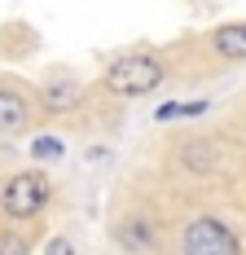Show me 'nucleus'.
Masks as SVG:
<instances>
[{"mask_svg": "<svg viewBox=\"0 0 246 255\" xmlns=\"http://www.w3.org/2000/svg\"><path fill=\"white\" fill-rule=\"evenodd\" d=\"M211 49L229 62H246V22H224L211 31Z\"/></svg>", "mask_w": 246, "mask_h": 255, "instance_id": "nucleus-6", "label": "nucleus"}, {"mask_svg": "<svg viewBox=\"0 0 246 255\" xmlns=\"http://www.w3.org/2000/svg\"><path fill=\"white\" fill-rule=\"evenodd\" d=\"M31 158H62V141L57 136H35V145H31Z\"/></svg>", "mask_w": 246, "mask_h": 255, "instance_id": "nucleus-9", "label": "nucleus"}, {"mask_svg": "<svg viewBox=\"0 0 246 255\" xmlns=\"http://www.w3.org/2000/svg\"><path fill=\"white\" fill-rule=\"evenodd\" d=\"M167 84V66L154 57V53H123L106 66V93H115L123 102H136L149 97Z\"/></svg>", "mask_w": 246, "mask_h": 255, "instance_id": "nucleus-1", "label": "nucleus"}, {"mask_svg": "<svg viewBox=\"0 0 246 255\" xmlns=\"http://www.w3.org/2000/svg\"><path fill=\"white\" fill-rule=\"evenodd\" d=\"M53 203V180L44 172H13V176L0 185V211L9 220H35L44 207Z\"/></svg>", "mask_w": 246, "mask_h": 255, "instance_id": "nucleus-2", "label": "nucleus"}, {"mask_svg": "<svg viewBox=\"0 0 246 255\" xmlns=\"http://www.w3.org/2000/svg\"><path fill=\"white\" fill-rule=\"evenodd\" d=\"M44 251H49V255H66V251H71V242H66V238H53Z\"/></svg>", "mask_w": 246, "mask_h": 255, "instance_id": "nucleus-10", "label": "nucleus"}, {"mask_svg": "<svg viewBox=\"0 0 246 255\" xmlns=\"http://www.w3.org/2000/svg\"><path fill=\"white\" fill-rule=\"evenodd\" d=\"M79 102V84L75 79H53L49 88H44V106L49 110H71Z\"/></svg>", "mask_w": 246, "mask_h": 255, "instance_id": "nucleus-7", "label": "nucleus"}, {"mask_svg": "<svg viewBox=\"0 0 246 255\" xmlns=\"http://www.w3.org/2000/svg\"><path fill=\"white\" fill-rule=\"evenodd\" d=\"M180 251L185 255H233V251H242V238L216 216H198L180 233Z\"/></svg>", "mask_w": 246, "mask_h": 255, "instance_id": "nucleus-3", "label": "nucleus"}, {"mask_svg": "<svg viewBox=\"0 0 246 255\" xmlns=\"http://www.w3.org/2000/svg\"><path fill=\"white\" fill-rule=\"evenodd\" d=\"M207 110V102H167L154 110V119L158 124H172V119H189V115H202Z\"/></svg>", "mask_w": 246, "mask_h": 255, "instance_id": "nucleus-8", "label": "nucleus"}, {"mask_svg": "<svg viewBox=\"0 0 246 255\" xmlns=\"http://www.w3.org/2000/svg\"><path fill=\"white\" fill-rule=\"evenodd\" d=\"M31 102H26L18 88H9V84H0V136H18L31 128Z\"/></svg>", "mask_w": 246, "mask_h": 255, "instance_id": "nucleus-4", "label": "nucleus"}, {"mask_svg": "<svg viewBox=\"0 0 246 255\" xmlns=\"http://www.w3.org/2000/svg\"><path fill=\"white\" fill-rule=\"evenodd\" d=\"M0 251H26V242H18V238H0Z\"/></svg>", "mask_w": 246, "mask_h": 255, "instance_id": "nucleus-11", "label": "nucleus"}, {"mask_svg": "<svg viewBox=\"0 0 246 255\" xmlns=\"http://www.w3.org/2000/svg\"><path fill=\"white\" fill-rule=\"evenodd\" d=\"M115 238H119L123 251H154L158 247V233H154V225H149L145 216H127Z\"/></svg>", "mask_w": 246, "mask_h": 255, "instance_id": "nucleus-5", "label": "nucleus"}]
</instances>
